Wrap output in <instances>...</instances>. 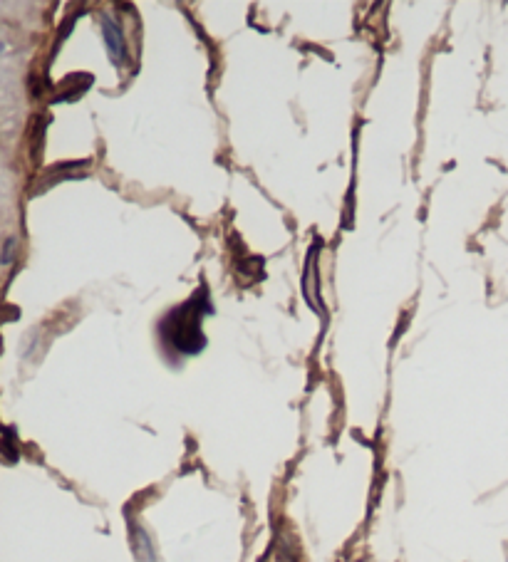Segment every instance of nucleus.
I'll return each mask as SVG.
<instances>
[{
	"instance_id": "nucleus-1",
	"label": "nucleus",
	"mask_w": 508,
	"mask_h": 562,
	"mask_svg": "<svg viewBox=\"0 0 508 562\" xmlns=\"http://www.w3.org/2000/svg\"><path fill=\"white\" fill-rule=\"evenodd\" d=\"M102 38H105L107 48H110L112 60L117 65H124V60H127V45H124L122 30H119V25L114 23L110 15H102Z\"/></svg>"
},
{
	"instance_id": "nucleus-2",
	"label": "nucleus",
	"mask_w": 508,
	"mask_h": 562,
	"mask_svg": "<svg viewBox=\"0 0 508 562\" xmlns=\"http://www.w3.org/2000/svg\"><path fill=\"white\" fill-rule=\"evenodd\" d=\"M15 248H18V238L10 236L3 243V251H0V265H10L15 260Z\"/></svg>"
}]
</instances>
